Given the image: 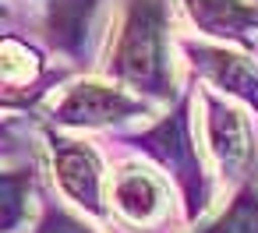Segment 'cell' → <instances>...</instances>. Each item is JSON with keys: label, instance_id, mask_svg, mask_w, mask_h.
Wrapping results in <instances>:
<instances>
[{"label": "cell", "instance_id": "obj_5", "mask_svg": "<svg viewBox=\"0 0 258 233\" xmlns=\"http://www.w3.org/2000/svg\"><path fill=\"white\" fill-rule=\"evenodd\" d=\"M113 201L127 219L149 222L163 212V187L145 170H120V177L113 180Z\"/></svg>", "mask_w": 258, "mask_h": 233}, {"label": "cell", "instance_id": "obj_9", "mask_svg": "<svg viewBox=\"0 0 258 233\" xmlns=\"http://www.w3.org/2000/svg\"><path fill=\"white\" fill-rule=\"evenodd\" d=\"M39 233H89L82 222H75V219H68V215H60V212H53L46 222H43V229Z\"/></svg>", "mask_w": 258, "mask_h": 233}, {"label": "cell", "instance_id": "obj_4", "mask_svg": "<svg viewBox=\"0 0 258 233\" xmlns=\"http://www.w3.org/2000/svg\"><path fill=\"white\" fill-rule=\"evenodd\" d=\"M195 64H198L219 89L237 92V96L258 103V71H254L251 60L233 57V53H226V50H205V46H198V50H195Z\"/></svg>", "mask_w": 258, "mask_h": 233}, {"label": "cell", "instance_id": "obj_2", "mask_svg": "<svg viewBox=\"0 0 258 233\" xmlns=\"http://www.w3.org/2000/svg\"><path fill=\"white\" fill-rule=\"evenodd\" d=\"M127 113H138V103L127 92L99 85V82L71 89L57 106V120H64V124H110Z\"/></svg>", "mask_w": 258, "mask_h": 233}, {"label": "cell", "instance_id": "obj_6", "mask_svg": "<svg viewBox=\"0 0 258 233\" xmlns=\"http://www.w3.org/2000/svg\"><path fill=\"white\" fill-rule=\"evenodd\" d=\"M195 22L212 36H237L254 22V8L247 0H187Z\"/></svg>", "mask_w": 258, "mask_h": 233}, {"label": "cell", "instance_id": "obj_3", "mask_svg": "<svg viewBox=\"0 0 258 233\" xmlns=\"http://www.w3.org/2000/svg\"><path fill=\"white\" fill-rule=\"evenodd\" d=\"M53 159H57L60 187L78 205H89L92 212H99L103 201H99V163H96V156L78 141H53Z\"/></svg>", "mask_w": 258, "mask_h": 233}, {"label": "cell", "instance_id": "obj_1", "mask_svg": "<svg viewBox=\"0 0 258 233\" xmlns=\"http://www.w3.org/2000/svg\"><path fill=\"white\" fill-rule=\"evenodd\" d=\"M113 71L138 89H156L163 82V11L156 0L131 4L113 50Z\"/></svg>", "mask_w": 258, "mask_h": 233}, {"label": "cell", "instance_id": "obj_8", "mask_svg": "<svg viewBox=\"0 0 258 233\" xmlns=\"http://www.w3.org/2000/svg\"><path fill=\"white\" fill-rule=\"evenodd\" d=\"M205 233H258V191H244L230 212Z\"/></svg>", "mask_w": 258, "mask_h": 233}, {"label": "cell", "instance_id": "obj_7", "mask_svg": "<svg viewBox=\"0 0 258 233\" xmlns=\"http://www.w3.org/2000/svg\"><path fill=\"white\" fill-rule=\"evenodd\" d=\"M209 141H212V152H216L226 166H233V163H240V159L247 156V131H244V120H240L233 110H226L223 103H216V99H209Z\"/></svg>", "mask_w": 258, "mask_h": 233}]
</instances>
